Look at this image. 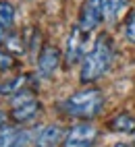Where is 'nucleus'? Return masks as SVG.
Wrapping results in <instances>:
<instances>
[{
  "instance_id": "f257e3e1",
  "label": "nucleus",
  "mask_w": 135,
  "mask_h": 147,
  "mask_svg": "<svg viewBox=\"0 0 135 147\" xmlns=\"http://www.w3.org/2000/svg\"><path fill=\"white\" fill-rule=\"evenodd\" d=\"M112 62V42L108 33H100L96 37V42L92 46L90 52H85L81 60V71H79V81L81 83H94L104 73L108 71V66Z\"/></svg>"
},
{
  "instance_id": "f03ea898",
  "label": "nucleus",
  "mask_w": 135,
  "mask_h": 147,
  "mask_svg": "<svg viewBox=\"0 0 135 147\" xmlns=\"http://www.w3.org/2000/svg\"><path fill=\"white\" fill-rule=\"evenodd\" d=\"M104 108V93L98 87L81 89L73 95H69L60 104V110L71 116V118H81V120H94Z\"/></svg>"
},
{
  "instance_id": "7ed1b4c3",
  "label": "nucleus",
  "mask_w": 135,
  "mask_h": 147,
  "mask_svg": "<svg viewBox=\"0 0 135 147\" xmlns=\"http://www.w3.org/2000/svg\"><path fill=\"white\" fill-rule=\"evenodd\" d=\"M96 141H98V129L92 122H79L64 133L60 147H92Z\"/></svg>"
},
{
  "instance_id": "20e7f679",
  "label": "nucleus",
  "mask_w": 135,
  "mask_h": 147,
  "mask_svg": "<svg viewBox=\"0 0 135 147\" xmlns=\"http://www.w3.org/2000/svg\"><path fill=\"white\" fill-rule=\"evenodd\" d=\"M104 19V0H83L79 11V29L83 33L94 31Z\"/></svg>"
},
{
  "instance_id": "39448f33",
  "label": "nucleus",
  "mask_w": 135,
  "mask_h": 147,
  "mask_svg": "<svg viewBox=\"0 0 135 147\" xmlns=\"http://www.w3.org/2000/svg\"><path fill=\"white\" fill-rule=\"evenodd\" d=\"M60 60H62V52L56 46L46 44L40 50V56H37V77H40V79H50V77H54V73L58 71V66H60Z\"/></svg>"
},
{
  "instance_id": "423d86ee",
  "label": "nucleus",
  "mask_w": 135,
  "mask_h": 147,
  "mask_svg": "<svg viewBox=\"0 0 135 147\" xmlns=\"http://www.w3.org/2000/svg\"><path fill=\"white\" fill-rule=\"evenodd\" d=\"M85 56V33L79 29V25H75L71 29L69 37H66V48H64V64L73 66L75 62L83 60Z\"/></svg>"
},
{
  "instance_id": "0eeeda50",
  "label": "nucleus",
  "mask_w": 135,
  "mask_h": 147,
  "mask_svg": "<svg viewBox=\"0 0 135 147\" xmlns=\"http://www.w3.org/2000/svg\"><path fill=\"white\" fill-rule=\"evenodd\" d=\"M64 129L60 124H46L33 137V147H58L64 139Z\"/></svg>"
},
{
  "instance_id": "6e6552de",
  "label": "nucleus",
  "mask_w": 135,
  "mask_h": 147,
  "mask_svg": "<svg viewBox=\"0 0 135 147\" xmlns=\"http://www.w3.org/2000/svg\"><path fill=\"white\" fill-rule=\"evenodd\" d=\"M40 110H42V102L35 97V100L27 102V104H23V106L11 108V112H8V118H11L15 124H25V122L33 120Z\"/></svg>"
},
{
  "instance_id": "1a4fd4ad",
  "label": "nucleus",
  "mask_w": 135,
  "mask_h": 147,
  "mask_svg": "<svg viewBox=\"0 0 135 147\" xmlns=\"http://www.w3.org/2000/svg\"><path fill=\"white\" fill-rule=\"evenodd\" d=\"M108 129L114 131V133H135V116L123 112V114H117L114 118L108 122Z\"/></svg>"
},
{
  "instance_id": "9d476101",
  "label": "nucleus",
  "mask_w": 135,
  "mask_h": 147,
  "mask_svg": "<svg viewBox=\"0 0 135 147\" xmlns=\"http://www.w3.org/2000/svg\"><path fill=\"white\" fill-rule=\"evenodd\" d=\"M27 79L29 77L27 75H17V77H13L11 81H6V83H0V95H17L19 91H23L25 89V85H27Z\"/></svg>"
},
{
  "instance_id": "9b49d317",
  "label": "nucleus",
  "mask_w": 135,
  "mask_h": 147,
  "mask_svg": "<svg viewBox=\"0 0 135 147\" xmlns=\"http://www.w3.org/2000/svg\"><path fill=\"white\" fill-rule=\"evenodd\" d=\"M15 6L8 2V0H0V25H2L4 29L13 27L15 23Z\"/></svg>"
},
{
  "instance_id": "f8f14e48",
  "label": "nucleus",
  "mask_w": 135,
  "mask_h": 147,
  "mask_svg": "<svg viewBox=\"0 0 135 147\" xmlns=\"http://www.w3.org/2000/svg\"><path fill=\"white\" fill-rule=\"evenodd\" d=\"M19 135L21 131L17 129V126H4V129H0V147H15Z\"/></svg>"
},
{
  "instance_id": "ddd939ff",
  "label": "nucleus",
  "mask_w": 135,
  "mask_h": 147,
  "mask_svg": "<svg viewBox=\"0 0 135 147\" xmlns=\"http://www.w3.org/2000/svg\"><path fill=\"white\" fill-rule=\"evenodd\" d=\"M123 6L125 4L121 2V0H104V19L108 23H114Z\"/></svg>"
},
{
  "instance_id": "4468645a",
  "label": "nucleus",
  "mask_w": 135,
  "mask_h": 147,
  "mask_svg": "<svg viewBox=\"0 0 135 147\" xmlns=\"http://www.w3.org/2000/svg\"><path fill=\"white\" fill-rule=\"evenodd\" d=\"M31 100H35V95H33V91H29V89H23V91H19L17 95H13V97H11V108H17V106H23V104H27V102H31Z\"/></svg>"
},
{
  "instance_id": "2eb2a0df",
  "label": "nucleus",
  "mask_w": 135,
  "mask_h": 147,
  "mask_svg": "<svg viewBox=\"0 0 135 147\" xmlns=\"http://www.w3.org/2000/svg\"><path fill=\"white\" fill-rule=\"evenodd\" d=\"M15 64H17L15 54H11L8 50H2V48H0V73H4V71H8V68H13Z\"/></svg>"
},
{
  "instance_id": "dca6fc26",
  "label": "nucleus",
  "mask_w": 135,
  "mask_h": 147,
  "mask_svg": "<svg viewBox=\"0 0 135 147\" xmlns=\"http://www.w3.org/2000/svg\"><path fill=\"white\" fill-rule=\"evenodd\" d=\"M125 35H127V40L135 44V15H129L127 23H125Z\"/></svg>"
},
{
  "instance_id": "f3484780",
  "label": "nucleus",
  "mask_w": 135,
  "mask_h": 147,
  "mask_svg": "<svg viewBox=\"0 0 135 147\" xmlns=\"http://www.w3.org/2000/svg\"><path fill=\"white\" fill-rule=\"evenodd\" d=\"M6 122H8V114H6L4 110H0V129H4Z\"/></svg>"
},
{
  "instance_id": "a211bd4d",
  "label": "nucleus",
  "mask_w": 135,
  "mask_h": 147,
  "mask_svg": "<svg viewBox=\"0 0 135 147\" xmlns=\"http://www.w3.org/2000/svg\"><path fill=\"white\" fill-rule=\"evenodd\" d=\"M4 31H6V29H4L2 25H0V42H2V40H4Z\"/></svg>"
},
{
  "instance_id": "6ab92c4d",
  "label": "nucleus",
  "mask_w": 135,
  "mask_h": 147,
  "mask_svg": "<svg viewBox=\"0 0 135 147\" xmlns=\"http://www.w3.org/2000/svg\"><path fill=\"white\" fill-rule=\"evenodd\" d=\"M112 147H129V145H127V143H114Z\"/></svg>"
},
{
  "instance_id": "aec40b11",
  "label": "nucleus",
  "mask_w": 135,
  "mask_h": 147,
  "mask_svg": "<svg viewBox=\"0 0 135 147\" xmlns=\"http://www.w3.org/2000/svg\"><path fill=\"white\" fill-rule=\"evenodd\" d=\"M121 2H123V4H127V2H129V0H121Z\"/></svg>"
},
{
  "instance_id": "412c9836",
  "label": "nucleus",
  "mask_w": 135,
  "mask_h": 147,
  "mask_svg": "<svg viewBox=\"0 0 135 147\" xmlns=\"http://www.w3.org/2000/svg\"><path fill=\"white\" fill-rule=\"evenodd\" d=\"M133 135H135V133H133ZM133 139H135V137H133Z\"/></svg>"
},
{
  "instance_id": "4be33fe9",
  "label": "nucleus",
  "mask_w": 135,
  "mask_h": 147,
  "mask_svg": "<svg viewBox=\"0 0 135 147\" xmlns=\"http://www.w3.org/2000/svg\"><path fill=\"white\" fill-rule=\"evenodd\" d=\"M133 15H135V13H133Z\"/></svg>"
}]
</instances>
